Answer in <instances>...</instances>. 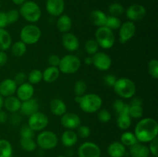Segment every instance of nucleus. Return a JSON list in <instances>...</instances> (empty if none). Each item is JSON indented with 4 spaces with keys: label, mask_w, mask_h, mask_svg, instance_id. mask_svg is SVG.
I'll return each instance as SVG.
<instances>
[{
    "label": "nucleus",
    "mask_w": 158,
    "mask_h": 157,
    "mask_svg": "<svg viewBox=\"0 0 158 157\" xmlns=\"http://www.w3.org/2000/svg\"><path fill=\"white\" fill-rule=\"evenodd\" d=\"M134 134L140 143H150L157 137V122L152 118L142 119L136 125Z\"/></svg>",
    "instance_id": "nucleus-1"
},
{
    "label": "nucleus",
    "mask_w": 158,
    "mask_h": 157,
    "mask_svg": "<svg viewBox=\"0 0 158 157\" xmlns=\"http://www.w3.org/2000/svg\"><path fill=\"white\" fill-rule=\"evenodd\" d=\"M75 101L80 109L86 113H94L102 107L103 100L101 97L95 93L84 94L82 96H76Z\"/></svg>",
    "instance_id": "nucleus-2"
},
{
    "label": "nucleus",
    "mask_w": 158,
    "mask_h": 157,
    "mask_svg": "<svg viewBox=\"0 0 158 157\" xmlns=\"http://www.w3.org/2000/svg\"><path fill=\"white\" fill-rule=\"evenodd\" d=\"M114 90L122 99H131L136 93V85L128 78H117L114 86Z\"/></svg>",
    "instance_id": "nucleus-3"
},
{
    "label": "nucleus",
    "mask_w": 158,
    "mask_h": 157,
    "mask_svg": "<svg viewBox=\"0 0 158 157\" xmlns=\"http://www.w3.org/2000/svg\"><path fill=\"white\" fill-rule=\"evenodd\" d=\"M19 12L25 20L31 23L38 22L42 15L41 9L39 5L33 1L25 2L23 5H21Z\"/></svg>",
    "instance_id": "nucleus-4"
},
{
    "label": "nucleus",
    "mask_w": 158,
    "mask_h": 157,
    "mask_svg": "<svg viewBox=\"0 0 158 157\" xmlns=\"http://www.w3.org/2000/svg\"><path fill=\"white\" fill-rule=\"evenodd\" d=\"M95 38L99 46L104 49H111L115 43L114 31L106 26H101L97 29Z\"/></svg>",
    "instance_id": "nucleus-5"
},
{
    "label": "nucleus",
    "mask_w": 158,
    "mask_h": 157,
    "mask_svg": "<svg viewBox=\"0 0 158 157\" xmlns=\"http://www.w3.org/2000/svg\"><path fill=\"white\" fill-rule=\"evenodd\" d=\"M42 35L41 29L35 24H29L21 29L20 40L26 45H34L38 42Z\"/></svg>",
    "instance_id": "nucleus-6"
},
{
    "label": "nucleus",
    "mask_w": 158,
    "mask_h": 157,
    "mask_svg": "<svg viewBox=\"0 0 158 157\" xmlns=\"http://www.w3.org/2000/svg\"><path fill=\"white\" fill-rule=\"evenodd\" d=\"M81 66V61L80 58L74 55H66L60 58L58 68L60 72L69 75L74 74L80 69Z\"/></svg>",
    "instance_id": "nucleus-7"
},
{
    "label": "nucleus",
    "mask_w": 158,
    "mask_h": 157,
    "mask_svg": "<svg viewBox=\"0 0 158 157\" xmlns=\"http://www.w3.org/2000/svg\"><path fill=\"white\" fill-rule=\"evenodd\" d=\"M58 144V137L55 132L49 130L42 131L36 137V145L43 150H49Z\"/></svg>",
    "instance_id": "nucleus-8"
},
{
    "label": "nucleus",
    "mask_w": 158,
    "mask_h": 157,
    "mask_svg": "<svg viewBox=\"0 0 158 157\" xmlns=\"http://www.w3.org/2000/svg\"><path fill=\"white\" fill-rule=\"evenodd\" d=\"M49 124V118L45 113L41 112H36L29 116L28 125L34 132L43 131Z\"/></svg>",
    "instance_id": "nucleus-9"
},
{
    "label": "nucleus",
    "mask_w": 158,
    "mask_h": 157,
    "mask_svg": "<svg viewBox=\"0 0 158 157\" xmlns=\"http://www.w3.org/2000/svg\"><path fill=\"white\" fill-rule=\"evenodd\" d=\"M100 148L92 142H85L78 149L79 157H100Z\"/></svg>",
    "instance_id": "nucleus-10"
},
{
    "label": "nucleus",
    "mask_w": 158,
    "mask_h": 157,
    "mask_svg": "<svg viewBox=\"0 0 158 157\" xmlns=\"http://www.w3.org/2000/svg\"><path fill=\"white\" fill-rule=\"evenodd\" d=\"M136 26L134 22L127 21L122 23L119 29V40L121 43H126L134 36Z\"/></svg>",
    "instance_id": "nucleus-11"
},
{
    "label": "nucleus",
    "mask_w": 158,
    "mask_h": 157,
    "mask_svg": "<svg viewBox=\"0 0 158 157\" xmlns=\"http://www.w3.org/2000/svg\"><path fill=\"white\" fill-rule=\"evenodd\" d=\"M93 65L100 71H107L112 65L111 58L104 52H98L92 55Z\"/></svg>",
    "instance_id": "nucleus-12"
},
{
    "label": "nucleus",
    "mask_w": 158,
    "mask_h": 157,
    "mask_svg": "<svg viewBox=\"0 0 158 157\" xmlns=\"http://www.w3.org/2000/svg\"><path fill=\"white\" fill-rule=\"evenodd\" d=\"M61 125L66 129L74 130L80 126V117L74 112H66L61 116Z\"/></svg>",
    "instance_id": "nucleus-13"
},
{
    "label": "nucleus",
    "mask_w": 158,
    "mask_h": 157,
    "mask_svg": "<svg viewBox=\"0 0 158 157\" xmlns=\"http://www.w3.org/2000/svg\"><path fill=\"white\" fill-rule=\"evenodd\" d=\"M125 12L130 21L135 22L143 19V17L146 15L147 11L144 6L142 5L133 4L127 8Z\"/></svg>",
    "instance_id": "nucleus-14"
},
{
    "label": "nucleus",
    "mask_w": 158,
    "mask_h": 157,
    "mask_svg": "<svg viewBox=\"0 0 158 157\" xmlns=\"http://www.w3.org/2000/svg\"><path fill=\"white\" fill-rule=\"evenodd\" d=\"M46 9L50 15L59 17L64 12V0H46Z\"/></svg>",
    "instance_id": "nucleus-15"
},
{
    "label": "nucleus",
    "mask_w": 158,
    "mask_h": 157,
    "mask_svg": "<svg viewBox=\"0 0 158 157\" xmlns=\"http://www.w3.org/2000/svg\"><path fill=\"white\" fill-rule=\"evenodd\" d=\"M62 44L65 49L69 52H75L80 47V41L78 38L71 32L63 33L62 36Z\"/></svg>",
    "instance_id": "nucleus-16"
},
{
    "label": "nucleus",
    "mask_w": 158,
    "mask_h": 157,
    "mask_svg": "<svg viewBox=\"0 0 158 157\" xmlns=\"http://www.w3.org/2000/svg\"><path fill=\"white\" fill-rule=\"evenodd\" d=\"M39 109H40V104H39L38 100L32 98L22 102L19 111L23 115L29 117L32 114L38 112Z\"/></svg>",
    "instance_id": "nucleus-17"
},
{
    "label": "nucleus",
    "mask_w": 158,
    "mask_h": 157,
    "mask_svg": "<svg viewBox=\"0 0 158 157\" xmlns=\"http://www.w3.org/2000/svg\"><path fill=\"white\" fill-rule=\"evenodd\" d=\"M16 96L21 102L32 99L34 95L33 85L29 83H24L19 85L16 89Z\"/></svg>",
    "instance_id": "nucleus-18"
},
{
    "label": "nucleus",
    "mask_w": 158,
    "mask_h": 157,
    "mask_svg": "<svg viewBox=\"0 0 158 157\" xmlns=\"http://www.w3.org/2000/svg\"><path fill=\"white\" fill-rule=\"evenodd\" d=\"M18 86L12 78H6L0 83V95L2 97L13 95L16 92Z\"/></svg>",
    "instance_id": "nucleus-19"
},
{
    "label": "nucleus",
    "mask_w": 158,
    "mask_h": 157,
    "mask_svg": "<svg viewBox=\"0 0 158 157\" xmlns=\"http://www.w3.org/2000/svg\"><path fill=\"white\" fill-rule=\"evenodd\" d=\"M49 109L53 115L56 116H62L66 112L67 107L63 100L61 99L55 98L51 100L49 103Z\"/></svg>",
    "instance_id": "nucleus-20"
},
{
    "label": "nucleus",
    "mask_w": 158,
    "mask_h": 157,
    "mask_svg": "<svg viewBox=\"0 0 158 157\" xmlns=\"http://www.w3.org/2000/svg\"><path fill=\"white\" fill-rule=\"evenodd\" d=\"M126 152V146L120 142H114L107 147V153L110 157H123Z\"/></svg>",
    "instance_id": "nucleus-21"
},
{
    "label": "nucleus",
    "mask_w": 158,
    "mask_h": 157,
    "mask_svg": "<svg viewBox=\"0 0 158 157\" xmlns=\"http://www.w3.org/2000/svg\"><path fill=\"white\" fill-rule=\"evenodd\" d=\"M130 154L132 157H149L151 152L148 146L137 142L130 147Z\"/></svg>",
    "instance_id": "nucleus-22"
},
{
    "label": "nucleus",
    "mask_w": 158,
    "mask_h": 157,
    "mask_svg": "<svg viewBox=\"0 0 158 157\" xmlns=\"http://www.w3.org/2000/svg\"><path fill=\"white\" fill-rule=\"evenodd\" d=\"M73 22L70 17L66 14H62L60 15L56 22V27L58 30L62 33L69 32L72 29Z\"/></svg>",
    "instance_id": "nucleus-23"
},
{
    "label": "nucleus",
    "mask_w": 158,
    "mask_h": 157,
    "mask_svg": "<svg viewBox=\"0 0 158 157\" xmlns=\"http://www.w3.org/2000/svg\"><path fill=\"white\" fill-rule=\"evenodd\" d=\"M22 102L15 95L6 97L4 99V107L8 112L13 113L18 112L20 109Z\"/></svg>",
    "instance_id": "nucleus-24"
},
{
    "label": "nucleus",
    "mask_w": 158,
    "mask_h": 157,
    "mask_svg": "<svg viewBox=\"0 0 158 157\" xmlns=\"http://www.w3.org/2000/svg\"><path fill=\"white\" fill-rule=\"evenodd\" d=\"M78 141V135L77 132L73 130L66 129L63 133L62 134L61 142L65 147H72Z\"/></svg>",
    "instance_id": "nucleus-25"
},
{
    "label": "nucleus",
    "mask_w": 158,
    "mask_h": 157,
    "mask_svg": "<svg viewBox=\"0 0 158 157\" xmlns=\"http://www.w3.org/2000/svg\"><path fill=\"white\" fill-rule=\"evenodd\" d=\"M60 71L58 67L49 66L43 72V80L46 83H53L59 78Z\"/></svg>",
    "instance_id": "nucleus-26"
},
{
    "label": "nucleus",
    "mask_w": 158,
    "mask_h": 157,
    "mask_svg": "<svg viewBox=\"0 0 158 157\" xmlns=\"http://www.w3.org/2000/svg\"><path fill=\"white\" fill-rule=\"evenodd\" d=\"M106 16L107 15L104 12H102L101 10L96 9V10H94L91 12L89 18H90V21L92 22L93 24L99 28L105 26Z\"/></svg>",
    "instance_id": "nucleus-27"
},
{
    "label": "nucleus",
    "mask_w": 158,
    "mask_h": 157,
    "mask_svg": "<svg viewBox=\"0 0 158 157\" xmlns=\"http://www.w3.org/2000/svg\"><path fill=\"white\" fill-rule=\"evenodd\" d=\"M12 46V37L8 31L0 29V51H6Z\"/></svg>",
    "instance_id": "nucleus-28"
},
{
    "label": "nucleus",
    "mask_w": 158,
    "mask_h": 157,
    "mask_svg": "<svg viewBox=\"0 0 158 157\" xmlns=\"http://www.w3.org/2000/svg\"><path fill=\"white\" fill-rule=\"evenodd\" d=\"M131 118L127 112H121L118 114L117 119V126L121 130H127L131 125Z\"/></svg>",
    "instance_id": "nucleus-29"
},
{
    "label": "nucleus",
    "mask_w": 158,
    "mask_h": 157,
    "mask_svg": "<svg viewBox=\"0 0 158 157\" xmlns=\"http://www.w3.org/2000/svg\"><path fill=\"white\" fill-rule=\"evenodd\" d=\"M13 149L12 146L8 140L0 139V157H12Z\"/></svg>",
    "instance_id": "nucleus-30"
},
{
    "label": "nucleus",
    "mask_w": 158,
    "mask_h": 157,
    "mask_svg": "<svg viewBox=\"0 0 158 157\" xmlns=\"http://www.w3.org/2000/svg\"><path fill=\"white\" fill-rule=\"evenodd\" d=\"M26 50H27L26 45L21 40L15 42L14 44L11 46V52L13 54V55L16 57H21L24 55Z\"/></svg>",
    "instance_id": "nucleus-31"
},
{
    "label": "nucleus",
    "mask_w": 158,
    "mask_h": 157,
    "mask_svg": "<svg viewBox=\"0 0 158 157\" xmlns=\"http://www.w3.org/2000/svg\"><path fill=\"white\" fill-rule=\"evenodd\" d=\"M138 142L135 134L131 132H124L120 136V143L124 146H129L134 145Z\"/></svg>",
    "instance_id": "nucleus-32"
},
{
    "label": "nucleus",
    "mask_w": 158,
    "mask_h": 157,
    "mask_svg": "<svg viewBox=\"0 0 158 157\" xmlns=\"http://www.w3.org/2000/svg\"><path fill=\"white\" fill-rule=\"evenodd\" d=\"M20 146L26 152H32L36 149V143L33 138H20Z\"/></svg>",
    "instance_id": "nucleus-33"
},
{
    "label": "nucleus",
    "mask_w": 158,
    "mask_h": 157,
    "mask_svg": "<svg viewBox=\"0 0 158 157\" xmlns=\"http://www.w3.org/2000/svg\"><path fill=\"white\" fill-rule=\"evenodd\" d=\"M120 26H121V21H120V19L118 17L112 16V15L106 16V22H105L104 26L114 31L115 29H120Z\"/></svg>",
    "instance_id": "nucleus-34"
},
{
    "label": "nucleus",
    "mask_w": 158,
    "mask_h": 157,
    "mask_svg": "<svg viewBox=\"0 0 158 157\" xmlns=\"http://www.w3.org/2000/svg\"><path fill=\"white\" fill-rule=\"evenodd\" d=\"M27 79L29 80V83L30 84H38L43 80V72L40 69H33L29 72Z\"/></svg>",
    "instance_id": "nucleus-35"
},
{
    "label": "nucleus",
    "mask_w": 158,
    "mask_h": 157,
    "mask_svg": "<svg viewBox=\"0 0 158 157\" xmlns=\"http://www.w3.org/2000/svg\"><path fill=\"white\" fill-rule=\"evenodd\" d=\"M108 12H109L110 15L115 17H119L123 15L125 12V9L123 6L120 3H113L108 8Z\"/></svg>",
    "instance_id": "nucleus-36"
},
{
    "label": "nucleus",
    "mask_w": 158,
    "mask_h": 157,
    "mask_svg": "<svg viewBox=\"0 0 158 157\" xmlns=\"http://www.w3.org/2000/svg\"><path fill=\"white\" fill-rule=\"evenodd\" d=\"M130 105L125 103L121 99H116L113 103V109L117 114L121 112H127L129 113Z\"/></svg>",
    "instance_id": "nucleus-37"
},
{
    "label": "nucleus",
    "mask_w": 158,
    "mask_h": 157,
    "mask_svg": "<svg viewBox=\"0 0 158 157\" xmlns=\"http://www.w3.org/2000/svg\"><path fill=\"white\" fill-rule=\"evenodd\" d=\"M99 45L96 39H88L85 43V50L89 55H94L99 50Z\"/></svg>",
    "instance_id": "nucleus-38"
},
{
    "label": "nucleus",
    "mask_w": 158,
    "mask_h": 157,
    "mask_svg": "<svg viewBox=\"0 0 158 157\" xmlns=\"http://www.w3.org/2000/svg\"><path fill=\"white\" fill-rule=\"evenodd\" d=\"M129 115L133 119H140L143 115V109L142 106H136V105H130Z\"/></svg>",
    "instance_id": "nucleus-39"
},
{
    "label": "nucleus",
    "mask_w": 158,
    "mask_h": 157,
    "mask_svg": "<svg viewBox=\"0 0 158 157\" xmlns=\"http://www.w3.org/2000/svg\"><path fill=\"white\" fill-rule=\"evenodd\" d=\"M86 89H87V86H86V83L83 80H78L74 84L73 90L76 96H82L86 94Z\"/></svg>",
    "instance_id": "nucleus-40"
},
{
    "label": "nucleus",
    "mask_w": 158,
    "mask_h": 157,
    "mask_svg": "<svg viewBox=\"0 0 158 157\" xmlns=\"http://www.w3.org/2000/svg\"><path fill=\"white\" fill-rule=\"evenodd\" d=\"M148 70L149 72L150 75L154 78L157 79L158 78V61L156 58L151 59L148 62Z\"/></svg>",
    "instance_id": "nucleus-41"
},
{
    "label": "nucleus",
    "mask_w": 158,
    "mask_h": 157,
    "mask_svg": "<svg viewBox=\"0 0 158 157\" xmlns=\"http://www.w3.org/2000/svg\"><path fill=\"white\" fill-rule=\"evenodd\" d=\"M6 18H7L8 25L13 24V23L16 22L19 20V18L20 16L19 12L16 9H10L6 12Z\"/></svg>",
    "instance_id": "nucleus-42"
},
{
    "label": "nucleus",
    "mask_w": 158,
    "mask_h": 157,
    "mask_svg": "<svg viewBox=\"0 0 158 157\" xmlns=\"http://www.w3.org/2000/svg\"><path fill=\"white\" fill-rule=\"evenodd\" d=\"M20 138H34L35 132L29 127L28 124L23 125L19 131Z\"/></svg>",
    "instance_id": "nucleus-43"
},
{
    "label": "nucleus",
    "mask_w": 158,
    "mask_h": 157,
    "mask_svg": "<svg viewBox=\"0 0 158 157\" xmlns=\"http://www.w3.org/2000/svg\"><path fill=\"white\" fill-rule=\"evenodd\" d=\"M97 117H98V119L100 120L101 123H106L110 121L111 119V114L107 109H100L98 112V115H97Z\"/></svg>",
    "instance_id": "nucleus-44"
},
{
    "label": "nucleus",
    "mask_w": 158,
    "mask_h": 157,
    "mask_svg": "<svg viewBox=\"0 0 158 157\" xmlns=\"http://www.w3.org/2000/svg\"><path fill=\"white\" fill-rule=\"evenodd\" d=\"M90 129L87 126H80L77 128V135L82 139H86L90 135Z\"/></svg>",
    "instance_id": "nucleus-45"
},
{
    "label": "nucleus",
    "mask_w": 158,
    "mask_h": 157,
    "mask_svg": "<svg viewBox=\"0 0 158 157\" xmlns=\"http://www.w3.org/2000/svg\"><path fill=\"white\" fill-rule=\"evenodd\" d=\"M149 149L150 152L154 156H158V140L157 137V138L154 139L150 142V146L148 147Z\"/></svg>",
    "instance_id": "nucleus-46"
},
{
    "label": "nucleus",
    "mask_w": 158,
    "mask_h": 157,
    "mask_svg": "<svg viewBox=\"0 0 158 157\" xmlns=\"http://www.w3.org/2000/svg\"><path fill=\"white\" fill-rule=\"evenodd\" d=\"M8 121L12 126H18L20 123V122H21V116L17 112H13V113H12V115L8 117Z\"/></svg>",
    "instance_id": "nucleus-47"
},
{
    "label": "nucleus",
    "mask_w": 158,
    "mask_h": 157,
    "mask_svg": "<svg viewBox=\"0 0 158 157\" xmlns=\"http://www.w3.org/2000/svg\"><path fill=\"white\" fill-rule=\"evenodd\" d=\"M117 79V78H116L114 75L108 74V75H105V77L103 78V82H104L105 85H106V86H109V87H114Z\"/></svg>",
    "instance_id": "nucleus-48"
},
{
    "label": "nucleus",
    "mask_w": 158,
    "mask_h": 157,
    "mask_svg": "<svg viewBox=\"0 0 158 157\" xmlns=\"http://www.w3.org/2000/svg\"><path fill=\"white\" fill-rule=\"evenodd\" d=\"M60 57L58 56L56 54H52L49 56L48 58V62H49V66H54V67H58L59 65H60Z\"/></svg>",
    "instance_id": "nucleus-49"
},
{
    "label": "nucleus",
    "mask_w": 158,
    "mask_h": 157,
    "mask_svg": "<svg viewBox=\"0 0 158 157\" xmlns=\"http://www.w3.org/2000/svg\"><path fill=\"white\" fill-rule=\"evenodd\" d=\"M26 79H27V76H26V74L23 72H19L15 75L13 80L15 82V83L17 84V86H18V85L19 86V85L26 83Z\"/></svg>",
    "instance_id": "nucleus-50"
},
{
    "label": "nucleus",
    "mask_w": 158,
    "mask_h": 157,
    "mask_svg": "<svg viewBox=\"0 0 158 157\" xmlns=\"http://www.w3.org/2000/svg\"><path fill=\"white\" fill-rule=\"evenodd\" d=\"M8 26L6 14L4 12H0V29H5Z\"/></svg>",
    "instance_id": "nucleus-51"
},
{
    "label": "nucleus",
    "mask_w": 158,
    "mask_h": 157,
    "mask_svg": "<svg viewBox=\"0 0 158 157\" xmlns=\"http://www.w3.org/2000/svg\"><path fill=\"white\" fill-rule=\"evenodd\" d=\"M8 60V55L5 51H0V67H2L6 64Z\"/></svg>",
    "instance_id": "nucleus-52"
},
{
    "label": "nucleus",
    "mask_w": 158,
    "mask_h": 157,
    "mask_svg": "<svg viewBox=\"0 0 158 157\" xmlns=\"http://www.w3.org/2000/svg\"><path fill=\"white\" fill-rule=\"evenodd\" d=\"M8 115L2 109L0 110V124H4L8 121Z\"/></svg>",
    "instance_id": "nucleus-53"
},
{
    "label": "nucleus",
    "mask_w": 158,
    "mask_h": 157,
    "mask_svg": "<svg viewBox=\"0 0 158 157\" xmlns=\"http://www.w3.org/2000/svg\"><path fill=\"white\" fill-rule=\"evenodd\" d=\"M132 99L131 101V104L130 105H136V106H142V99L139 97H132Z\"/></svg>",
    "instance_id": "nucleus-54"
},
{
    "label": "nucleus",
    "mask_w": 158,
    "mask_h": 157,
    "mask_svg": "<svg viewBox=\"0 0 158 157\" xmlns=\"http://www.w3.org/2000/svg\"><path fill=\"white\" fill-rule=\"evenodd\" d=\"M84 62L86 63L88 66H90V65H93V58L91 55H89V56L86 57V58L84 59Z\"/></svg>",
    "instance_id": "nucleus-55"
},
{
    "label": "nucleus",
    "mask_w": 158,
    "mask_h": 157,
    "mask_svg": "<svg viewBox=\"0 0 158 157\" xmlns=\"http://www.w3.org/2000/svg\"><path fill=\"white\" fill-rule=\"evenodd\" d=\"M12 1L14 4L18 5V6H21V5H23L26 0H12Z\"/></svg>",
    "instance_id": "nucleus-56"
},
{
    "label": "nucleus",
    "mask_w": 158,
    "mask_h": 157,
    "mask_svg": "<svg viewBox=\"0 0 158 157\" xmlns=\"http://www.w3.org/2000/svg\"><path fill=\"white\" fill-rule=\"evenodd\" d=\"M4 107V98L0 95V110Z\"/></svg>",
    "instance_id": "nucleus-57"
},
{
    "label": "nucleus",
    "mask_w": 158,
    "mask_h": 157,
    "mask_svg": "<svg viewBox=\"0 0 158 157\" xmlns=\"http://www.w3.org/2000/svg\"><path fill=\"white\" fill-rule=\"evenodd\" d=\"M56 157H67L66 155H58V156Z\"/></svg>",
    "instance_id": "nucleus-58"
},
{
    "label": "nucleus",
    "mask_w": 158,
    "mask_h": 157,
    "mask_svg": "<svg viewBox=\"0 0 158 157\" xmlns=\"http://www.w3.org/2000/svg\"><path fill=\"white\" fill-rule=\"evenodd\" d=\"M150 157V156H149ZM151 157H157V156H154V155H152V156H151Z\"/></svg>",
    "instance_id": "nucleus-59"
},
{
    "label": "nucleus",
    "mask_w": 158,
    "mask_h": 157,
    "mask_svg": "<svg viewBox=\"0 0 158 157\" xmlns=\"http://www.w3.org/2000/svg\"><path fill=\"white\" fill-rule=\"evenodd\" d=\"M0 8H1V2H0Z\"/></svg>",
    "instance_id": "nucleus-60"
},
{
    "label": "nucleus",
    "mask_w": 158,
    "mask_h": 157,
    "mask_svg": "<svg viewBox=\"0 0 158 157\" xmlns=\"http://www.w3.org/2000/svg\"><path fill=\"white\" fill-rule=\"evenodd\" d=\"M123 157H124V156H123Z\"/></svg>",
    "instance_id": "nucleus-61"
}]
</instances>
